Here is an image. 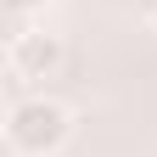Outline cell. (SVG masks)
Instances as JSON below:
<instances>
[{
    "mask_svg": "<svg viewBox=\"0 0 157 157\" xmlns=\"http://www.w3.org/2000/svg\"><path fill=\"white\" fill-rule=\"evenodd\" d=\"M73 135V112L56 95H23L6 112V146L17 157H56Z\"/></svg>",
    "mask_w": 157,
    "mask_h": 157,
    "instance_id": "1",
    "label": "cell"
},
{
    "mask_svg": "<svg viewBox=\"0 0 157 157\" xmlns=\"http://www.w3.org/2000/svg\"><path fill=\"white\" fill-rule=\"evenodd\" d=\"M62 62H67L62 34H45V28H11V45H6V67H11V78H51Z\"/></svg>",
    "mask_w": 157,
    "mask_h": 157,
    "instance_id": "2",
    "label": "cell"
},
{
    "mask_svg": "<svg viewBox=\"0 0 157 157\" xmlns=\"http://www.w3.org/2000/svg\"><path fill=\"white\" fill-rule=\"evenodd\" d=\"M0 6H6V17H11V28H23L34 11H45V0H0Z\"/></svg>",
    "mask_w": 157,
    "mask_h": 157,
    "instance_id": "3",
    "label": "cell"
},
{
    "mask_svg": "<svg viewBox=\"0 0 157 157\" xmlns=\"http://www.w3.org/2000/svg\"><path fill=\"white\" fill-rule=\"evenodd\" d=\"M151 23H157V6H151Z\"/></svg>",
    "mask_w": 157,
    "mask_h": 157,
    "instance_id": "4",
    "label": "cell"
}]
</instances>
